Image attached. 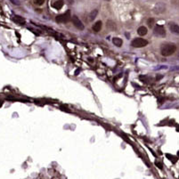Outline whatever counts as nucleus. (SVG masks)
Here are the masks:
<instances>
[{"instance_id": "obj_19", "label": "nucleus", "mask_w": 179, "mask_h": 179, "mask_svg": "<svg viewBox=\"0 0 179 179\" xmlns=\"http://www.w3.org/2000/svg\"><path fill=\"white\" fill-rule=\"evenodd\" d=\"M106 1H110V0H106Z\"/></svg>"}, {"instance_id": "obj_4", "label": "nucleus", "mask_w": 179, "mask_h": 179, "mask_svg": "<svg viewBox=\"0 0 179 179\" xmlns=\"http://www.w3.org/2000/svg\"><path fill=\"white\" fill-rule=\"evenodd\" d=\"M154 34L158 37H165L166 36V30L163 26L161 25H156L153 30Z\"/></svg>"}, {"instance_id": "obj_17", "label": "nucleus", "mask_w": 179, "mask_h": 179, "mask_svg": "<svg viewBox=\"0 0 179 179\" xmlns=\"http://www.w3.org/2000/svg\"><path fill=\"white\" fill-rule=\"evenodd\" d=\"M79 71H80L79 70H76V71H75V75H79Z\"/></svg>"}, {"instance_id": "obj_11", "label": "nucleus", "mask_w": 179, "mask_h": 179, "mask_svg": "<svg viewBox=\"0 0 179 179\" xmlns=\"http://www.w3.org/2000/svg\"><path fill=\"white\" fill-rule=\"evenodd\" d=\"M112 42H113L114 45H117L118 47H120L121 45H122V44H123L122 39H120L119 37H114V39H112Z\"/></svg>"}, {"instance_id": "obj_10", "label": "nucleus", "mask_w": 179, "mask_h": 179, "mask_svg": "<svg viewBox=\"0 0 179 179\" xmlns=\"http://www.w3.org/2000/svg\"><path fill=\"white\" fill-rule=\"evenodd\" d=\"M102 23L101 21H98V22H96V23L94 24V26H93V30L96 32H98L101 30V29H102Z\"/></svg>"}, {"instance_id": "obj_7", "label": "nucleus", "mask_w": 179, "mask_h": 179, "mask_svg": "<svg viewBox=\"0 0 179 179\" xmlns=\"http://www.w3.org/2000/svg\"><path fill=\"white\" fill-rule=\"evenodd\" d=\"M13 20H14V22H15L18 24H20V25H23V24H25V19L22 18V17H21V16H19V15H14Z\"/></svg>"}, {"instance_id": "obj_16", "label": "nucleus", "mask_w": 179, "mask_h": 179, "mask_svg": "<svg viewBox=\"0 0 179 179\" xmlns=\"http://www.w3.org/2000/svg\"><path fill=\"white\" fill-rule=\"evenodd\" d=\"M10 1L12 2L14 5H20V2H19V0H10Z\"/></svg>"}, {"instance_id": "obj_12", "label": "nucleus", "mask_w": 179, "mask_h": 179, "mask_svg": "<svg viewBox=\"0 0 179 179\" xmlns=\"http://www.w3.org/2000/svg\"><path fill=\"white\" fill-rule=\"evenodd\" d=\"M97 14H98V11H97V10H94V11H93V12L90 14V20H94V19L96 17Z\"/></svg>"}, {"instance_id": "obj_14", "label": "nucleus", "mask_w": 179, "mask_h": 179, "mask_svg": "<svg viewBox=\"0 0 179 179\" xmlns=\"http://www.w3.org/2000/svg\"><path fill=\"white\" fill-rule=\"evenodd\" d=\"M153 22H154V20L152 18V19H149V20L147 21V23H148V25H149V26H152Z\"/></svg>"}, {"instance_id": "obj_13", "label": "nucleus", "mask_w": 179, "mask_h": 179, "mask_svg": "<svg viewBox=\"0 0 179 179\" xmlns=\"http://www.w3.org/2000/svg\"><path fill=\"white\" fill-rule=\"evenodd\" d=\"M34 2H35L36 5H42L44 4V2H45V0H34Z\"/></svg>"}, {"instance_id": "obj_1", "label": "nucleus", "mask_w": 179, "mask_h": 179, "mask_svg": "<svg viewBox=\"0 0 179 179\" xmlns=\"http://www.w3.org/2000/svg\"><path fill=\"white\" fill-rule=\"evenodd\" d=\"M176 46L174 44H167L161 47V54L163 56H170L176 52Z\"/></svg>"}, {"instance_id": "obj_15", "label": "nucleus", "mask_w": 179, "mask_h": 179, "mask_svg": "<svg viewBox=\"0 0 179 179\" xmlns=\"http://www.w3.org/2000/svg\"><path fill=\"white\" fill-rule=\"evenodd\" d=\"M155 165L157 166V167H159V168H161V169L162 168V167H163L162 164H161V162H159V161H155Z\"/></svg>"}, {"instance_id": "obj_9", "label": "nucleus", "mask_w": 179, "mask_h": 179, "mask_svg": "<svg viewBox=\"0 0 179 179\" xmlns=\"http://www.w3.org/2000/svg\"><path fill=\"white\" fill-rule=\"evenodd\" d=\"M147 32H148L147 28L144 27V26H141L137 30V33H138V35H140V36H145L146 34H147Z\"/></svg>"}, {"instance_id": "obj_6", "label": "nucleus", "mask_w": 179, "mask_h": 179, "mask_svg": "<svg viewBox=\"0 0 179 179\" xmlns=\"http://www.w3.org/2000/svg\"><path fill=\"white\" fill-rule=\"evenodd\" d=\"M63 4H64L63 0H56V1H54V3H53L52 6L54 7V9H56V10H60V9L63 6Z\"/></svg>"}, {"instance_id": "obj_2", "label": "nucleus", "mask_w": 179, "mask_h": 179, "mask_svg": "<svg viewBox=\"0 0 179 179\" xmlns=\"http://www.w3.org/2000/svg\"><path fill=\"white\" fill-rule=\"evenodd\" d=\"M148 45V41L146 39H140V37H137V39H135L134 40L131 42V45L134 47H144Z\"/></svg>"}, {"instance_id": "obj_8", "label": "nucleus", "mask_w": 179, "mask_h": 179, "mask_svg": "<svg viewBox=\"0 0 179 179\" xmlns=\"http://www.w3.org/2000/svg\"><path fill=\"white\" fill-rule=\"evenodd\" d=\"M169 29H170L171 32L175 34H177L179 35V26L176 23H170L169 24Z\"/></svg>"}, {"instance_id": "obj_3", "label": "nucleus", "mask_w": 179, "mask_h": 179, "mask_svg": "<svg viewBox=\"0 0 179 179\" xmlns=\"http://www.w3.org/2000/svg\"><path fill=\"white\" fill-rule=\"evenodd\" d=\"M70 19H71V16H70V11L68 10L65 14L58 15V16L56 17V22L63 23V22H68Z\"/></svg>"}, {"instance_id": "obj_18", "label": "nucleus", "mask_w": 179, "mask_h": 179, "mask_svg": "<svg viewBox=\"0 0 179 179\" xmlns=\"http://www.w3.org/2000/svg\"><path fill=\"white\" fill-rule=\"evenodd\" d=\"M2 105H3V102H2V101H0V107H1Z\"/></svg>"}, {"instance_id": "obj_5", "label": "nucleus", "mask_w": 179, "mask_h": 179, "mask_svg": "<svg viewBox=\"0 0 179 179\" xmlns=\"http://www.w3.org/2000/svg\"><path fill=\"white\" fill-rule=\"evenodd\" d=\"M71 20H72V22H73L74 26H75L76 28L79 29V30H84V28H85L84 27V24L82 23V22H81V21L76 16V15H74V16L71 17Z\"/></svg>"}]
</instances>
